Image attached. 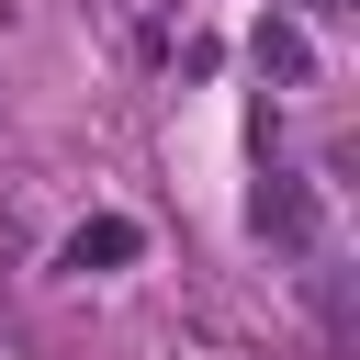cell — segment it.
I'll return each instance as SVG.
<instances>
[{
    "label": "cell",
    "instance_id": "obj_1",
    "mask_svg": "<svg viewBox=\"0 0 360 360\" xmlns=\"http://www.w3.org/2000/svg\"><path fill=\"white\" fill-rule=\"evenodd\" d=\"M259 236H270L281 259H315V191H304V169H270V191H259Z\"/></svg>",
    "mask_w": 360,
    "mask_h": 360
},
{
    "label": "cell",
    "instance_id": "obj_2",
    "mask_svg": "<svg viewBox=\"0 0 360 360\" xmlns=\"http://www.w3.org/2000/svg\"><path fill=\"white\" fill-rule=\"evenodd\" d=\"M259 68H270L281 90H304V79H315V45H304V22H292V11H270V22H259Z\"/></svg>",
    "mask_w": 360,
    "mask_h": 360
},
{
    "label": "cell",
    "instance_id": "obj_3",
    "mask_svg": "<svg viewBox=\"0 0 360 360\" xmlns=\"http://www.w3.org/2000/svg\"><path fill=\"white\" fill-rule=\"evenodd\" d=\"M124 259H135V225H124V214H90V225L68 236V270H124Z\"/></svg>",
    "mask_w": 360,
    "mask_h": 360
},
{
    "label": "cell",
    "instance_id": "obj_4",
    "mask_svg": "<svg viewBox=\"0 0 360 360\" xmlns=\"http://www.w3.org/2000/svg\"><path fill=\"white\" fill-rule=\"evenodd\" d=\"M281 11H292V22H338L349 0H281Z\"/></svg>",
    "mask_w": 360,
    "mask_h": 360
}]
</instances>
